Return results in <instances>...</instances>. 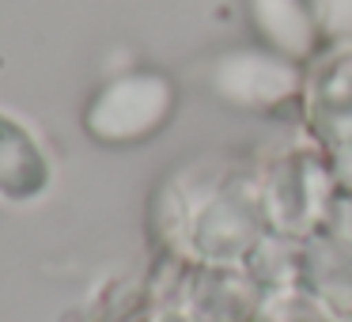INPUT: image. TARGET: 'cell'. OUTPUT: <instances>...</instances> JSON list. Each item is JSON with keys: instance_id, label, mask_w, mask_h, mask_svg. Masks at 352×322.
Segmentation results:
<instances>
[{"instance_id": "6da1fadb", "label": "cell", "mask_w": 352, "mask_h": 322, "mask_svg": "<svg viewBox=\"0 0 352 322\" xmlns=\"http://www.w3.org/2000/svg\"><path fill=\"white\" fill-rule=\"evenodd\" d=\"M170 107H175V92H170L167 76L125 72L95 95L91 110H87V129L99 140L125 144V140H140L155 133L167 122Z\"/></svg>"}, {"instance_id": "7a4b0ae2", "label": "cell", "mask_w": 352, "mask_h": 322, "mask_svg": "<svg viewBox=\"0 0 352 322\" xmlns=\"http://www.w3.org/2000/svg\"><path fill=\"white\" fill-rule=\"evenodd\" d=\"M212 92L231 107L265 110L299 92V69L276 50H231L212 65Z\"/></svg>"}, {"instance_id": "3957f363", "label": "cell", "mask_w": 352, "mask_h": 322, "mask_svg": "<svg viewBox=\"0 0 352 322\" xmlns=\"http://www.w3.org/2000/svg\"><path fill=\"white\" fill-rule=\"evenodd\" d=\"M250 19L261 31V39L284 57H307L314 46V12L307 0H250Z\"/></svg>"}, {"instance_id": "277c9868", "label": "cell", "mask_w": 352, "mask_h": 322, "mask_svg": "<svg viewBox=\"0 0 352 322\" xmlns=\"http://www.w3.org/2000/svg\"><path fill=\"white\" fill-rule=\"evenodd\" d=\"M46 186V163L19 125L0 118V193L31 197Z\"/></svg>"}, {"instance_id": "5b68a950", "label": "cell", "mask_w": 352, "mask_h": 322, "mask_svg": "<svg viewBox=\"0 0 352 322\" xmlns=\"http://www.w3.org/2000/svg\"><path fill=\"white\" fill-rule=\"evenodd\" d=\"M314 12L318 31H326L329 39H349L352 34V0H307Z\"/></svg>"}, {"instance_id": "8992f818", "label": "cell", "mask_w": 352, "mask_h": 322, "mask_svg": "<svg viewBox=\"0 0 352 322\" xmlns=\"http://www.w3.org/2000/svg\"><path fill=\"white\" fill-rule=\"evenodd\" d=\"M163 322H178V319H163Z\"/></svg>"}]
</instances>
